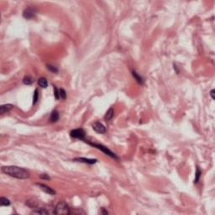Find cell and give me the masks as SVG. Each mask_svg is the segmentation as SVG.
Here are the masks:
<instances>
[{
	"mask_svg": "<svg viewBox=\"0 0 215 215\" xmlns=\"http://www.w3.org/2000/svg\"><path fill=\"white\" fill-rule=\"evenodd\" d=\"M0 205L1 206H9L10 205V201L8 198L2 197L0 198Z\"/></svg>",
	"mask_w": 215,
	"mask_h": 215,
	"instance_id": "9a60e30c",
	"label": "cell"
},
{
	"mask_svg": "<svg viewBox=\"0 0 215 215\" xmlns=\"http://www.w3.org/2000/svg\"><path fill=\"white\" fill-rule=\"evenodd\" d=\"M2 172L8 176L17 179H27L30 177V172L26 169L15 167V165H7L2 167Z\"/></svg>",
	"mask_w": 215,
	"mask_h": 215,
	"instance_id": "6da1fadb",
	"label": "cell"
},
{
	"mask_svg": "<svg viewBox=\"0 0 215 215\" xmlns=\"http://www.w3.org/2000/svg\"><path fill=\"white\" fill-rule=\"evenodd\" d=\"M114 115V109H113V107H110V109L107 111V113H106V114H105L104 119H105V120H107V121H109V120H111L112 119H113Z\"/></svg>",
	"mask_w": 215,
	"mask_h": 215,
	"instance_id": "8fae6325",
	"label": "cell"
},
{
	"mask_svg": "<svg viewBox=\"0 0 215 215\" xmlns=\"http://www.w3.org/2000/svg\"><path fill=\"white\" fill-rule=\"evenodd\" d=\"M201 175H202V172L200 171L199 167H197V172H196V177H195V180H194V183H198V181L201 177Z\"/></svg>",
	"mask_w": 215,
	"mask_h": 215,
	"instance_id": "e0dca14e",
	"label": "cell"
},
{
	"mask_svg": "<svg viewBox=\"0 0 215 215\" xmlns=\"http://www.w3.org/2000/svg\"><path fill=\"white\" fill-rule=\"evenodd\" d=\"M100 212H101V213H102V214H109V212H107V211H106V210H105V208H101V211H100Z\"/></svg>",
	"mask_w": 215,
	"mask_h": 215,
	"instance_id": "7402d4cb",
	"label": "cell"
},
{
	"mask_svg": "<svg viewBox=\"0 0 215 215\" xmlns=\"http://www.w3.org/2000/svg\"><path fill=\"white\" fill-rule=\"evenodd\" d=\"M46 67L48 68L49 70H50L51 72H54V73H56L58 72V69L56 67V66H51V65H47Z\"/></svg>",
	"mask_w": 215,
	"mask_h": 215,
	"instance_id": "d6986e66",
	"label": "cell"
},
{
	"mask_svg": "<svg viewBox=\"0 0 215 215\" xmlns=\"http://www.w3.org/2000/svg\"><path fill=\"white\" fill-rule=\"evenodd\" d=\"M38 84L39 86H41V87H42V88H46L48 86V82L45 77H41L38 80Z\"/></svg>",
	"mask_w": 215,
	"mask_h": 215,
	"instance_id": "4fadbf2b",
	"label": "cell"
},
{
	"mask_svg": "<svg viewBox=\"0 0 215 215\" xmlns=\"http://www.w3.org/2000/svg\"><path fill=\"white\" fill-rule=\"evenodd\" d=\"M70 135L72 138L78 139V140H84V137L86 135V132L83 129L79 128V129H76L71 130Z\"/></svg>",
	"mask_w": 215,
	"mask_h": 215,
	"instance_id": "277c9868",
	"label": "cell"
},
{
	"mask_svg": "<svg viewBox=\"0 0 215 215\" xmlns=\"http://www.w3.org/2000/svg\"><path fill=\"white\" fill-rule=\"evenodd\" d=\"M54 213L57 215H67L71 213V210L68 207V205L65 202H59L55 208Z\"/></svg>",
	"mask_w": 215,
	"mask_h": 215,
	"instance_id": "7a4b0ae2",
	"label": "cell"
},
{
	"mask_svg": "<svg viewBox=\"0 0 215 215\" xmlns=\"http://www.w3.org/2000/svg\"><path fill=\"white\" fill-rule=\"evenodd\" d=\"M92 146H93V147L97 148V149H98L99 150L102 151L105 155H109L110 156L111 158H114V159H118V157H117V155L114 153V152H112V151L109 150V149H107L106 146L104 145H100V144H93V143H89Z\"/></svg>",
	"mask_w": 215,
	"mask_h": 215,
	"instance_id": "3957f363",
	"label": "cell"
},
{
	"mask_svg": "<svg viewBox=\"0 0 215 215\" xmlns=\"http://www.w3.org/2000/svg\"><path fill=\"white\" fill-rule=\"evenodd\" d=\"M38 100H39V91L37 89H35V92H34V96H33V104L34 105L36 104Z\"/></svg>",
	"mask_w": 215,
	"mask_h": 215,
	"instance_id": "2e32d148",
	"label": "cell"
},
{
	"mask_svg": "<svg viewBox=\"0 0 215 215\" xmlns=\"http://www.w3.org/2000/svg\"><path fill=\"white\" fill-rule=\"evenodd\" d=\"M59 96H60V98H62V99H66V92L64 89H59Z\"/></svg>",
	"mask_w": 215,
	"mask_h": 215,
	"instance_id": "ac0fdd59",
	"label": "cell"
},
{
	"mask_svg": "<svg viewBox=\"0 0 215 215\" xmlns=\"http://www.w3.org/2000/svg\"><path fill=\"white\" fill-rule=\"evenodd\" d=\"M33 82H34V79L30 76H25L23 79L24 84H25V85H30L33 83Z\"/></svg>",
	"mask_w": 215,
	"mask_h": 215,
	"instance_id": "5bb4252c",
	"label": "cell"
},
{
	"mask_svg": "<svg viewBox=\"0 0 215 215\" xmlns=\"http://www.w3.org/2000/svg\"><path fill=\"white\" fill-rule=\"evenodd\" d=\"M92 129H93L94 131H96L97 133L98 134H104L106 133V128L105 126L99 123V122H96L93 124H92Z\"/></svg>",
	"mask_w": 215,
	"mask_h": 215,
	"instance_id": "5b68a950",
	"label": "cell"
},
{
	"mask_svg": "<svg viewBox=\"0 0 215 215\" xmlns=\"http://www.w3.org/2000/svg\"><path fill=\"white\" fill-rule=\"evenodd\" d=\"M37 186L39 187H40L43 192H45L47 194H50V195H55L56 194V191L54 189H52L51 187H50L49 186L46 185V184H43V183H37Z\"/></svg>",
	"mask_w": 215,
	"mask_h": 215,
	"instance_id": "8992f818",
	"label": "cell"
},
{
	"mask_svg": "<svg viewBox=\"0 0 215 215\" xmlns=\"http://www.w3.org/2000/svg\"><path fill=\"white\" fill-rule=\"evenodd\" d=\"M132 76H133V77L135 78V81L137 82L139 84H143L144 83V79L136 71H132Z\"/></svg>",
	"mask_w": 215,
	"mask_h": 215,
	"instance_id": "7c38bea8",
	"label": "cell"
},
{
	"mask_svg": "<svg viewBox=\"0 0 215 215\" xmlns=\"http://www.w3.org/2000/svg\"><path fill=\"white\" fill-rule=\"evenodd\" d=\"M59 112H58L57 110H54L51 114V117H50V121L51 122V123H56V122L58 121V119H59Z\"/></svg>",
	"mask_w": 215,
	"mask_h": 215,
	"instance_id": "30bf717a",
	"label": "cell"
},
{
	"mask_svg": "<svg viewBox=\"0 0 215 215\" xmlns=\"http://www.w3.org/2000/svg\"><path fill=\"white\" fill-rule=\"evenodd\" d=\"M54 94H55L56 99H59L60 96H59V90H58L56 87H54Z\"/></svg>",
	"mask_w": 215,
	"mask_h": 215,
	"instance_id": "ffe728a7",
	"label": "cell"
},
{
	"mask_svg": "<svg viewBox=\"0 0 215 215\" xmlns=\"http://www.w3.org/2000/svg\"><path fill=\"white\" fill-rule=\"evenodd\" d=\"M14 107V105L13 104H3L2 105L1 107H0V114H6L8 113V112L10 111Z\"/></svg>",
	"mask_w": 215,
	"mask_h": 215,
	"instance_id": "9c48e42d",
	"label": "cell"
},
{
	"mask_svg": "<svg viewBox=\"0 0 215 215\" xmlns=\"http://www.w3.org/2000/svg\"><path fill=\"white\" fill-rule=\"evenodd\" d=\"M35 14V10L32 8H27L24 9V11L23 12V16L27 19H32Z\"/></svg>",
	"mask_w": 215,
	"mask_h": 215,
	"instance_id": "52a82bcc",
	"label": "cell"
},
{
	"mask_svg": "<svg viewBox=\"0 0 215 215\" xmlns=\"http://www.w3.org/2000/svg\"><path fill=\"white\" fill-rule=\"evenodd\" d=\"M40 177H41V179H45V180H50V179H51V177H49V176H48L47 174H42V175L40 176Z\"/></svg>",
	"mask_w": 215,
	"mask_h": 215,
	"instance_id": "44dd1931",
	"label": "cell"
},
{
	"mask_svg": "<svg viewBox=\"0 0 215 215\" xmlns=\"http://www.w3.org/2000/svg\"><path fill=\"white\" fill-rule=\"evenodd\" d=\"M74 161H77V162H82V163H86V164H95L97 162L96 159H87L84 157H78L73 159Z\"/></svg>",
	"mask_w": 215,
	"mask_h": 215,
	"instance_id": "ba28073f",
	"label": "cell"
},
{
	"mask_svg": "<svg viewBox=\"0 0 215 215\" xmlns=\"http://www.w3.org/2000/svg\"><path fill=\"white\" fill-rule=\"evenodd\" d=\"M214 90H212L211 91V92H210V95H211V97H212V98L213 99H214Z\"/></svg>",
	"mask_w": 215,
	"mask_h": 215,
	"instance_id": "603a6c76",
	"label": "cell"
}]
</instances>
